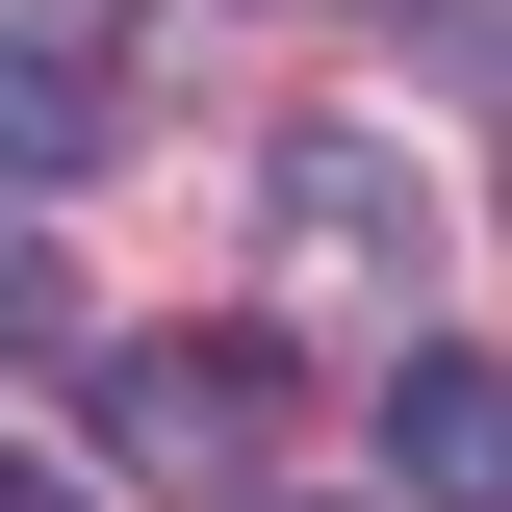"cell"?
Instances as JSON below:
<instances>
[{
  "mask_svg": "<svg viewBox=\"0 0 512 512\" xmlns=\"http://www.w3.org/2000/svg\"><path fill=\"white\" fill-rule=\"evenodd\" d=\"M384 487L410 512H512V359L410 333V359H384Z\"/></svg>",
  "mask_w": 512,
  "mask_h": 512,
  "instance_id": "obj_3",
  "label": "cell"
},
{
  "mask_svg": "<svg viewBox=\"0 0 512 512\" xmlns=\"http://www.w3.org/2000/svg\"><path fill=\"white\" fill-rule=\"evenodd\" d=\"M0 359H52V231H0Z\"/></svg>",
  "mask_w": 512,
  "mask_h": 512,
  "instance_id": "obj_5",
  "label": "cell"
},
{
  "mask_svg": "<svg viewBox=\"0 0 512 512\" xmlns=\"http://www.w3.org/2000/svg\"><path fill=\"white\" fill-rule=\"evenodd\" d=\"M282 231H333V256H384V282H410V256H436V205H410V154H384V128H282Z\"/></svg>",
  "mask_w": 512,
  "mask_h": 512,
  "instance_id": "obj_4",
  "label": "cell"
},
{
  "mask_svg": "<svg viewBox=\"0 0 512 512\" xmlns=\"http://www.w3.org/2000/svg\"><path fill=\"white\" fill-rule=\"evenodd\" d=\"M0 512H77V487H52V461H26V436H0Z\"/></svg>",
  "mask_w": 512,
  "mask_h": 512,
  "instance_id": "obj_6",
  "label": "cell"
},
{
  "mask_svg": "<svg viewBox=\"0 0 512 512\" xmlns=\"http://www.w3.org/2000/svg\"><path fill=\"white\" fill-rule=\"evenodd\" d=\"M384 512H410V487H384Z\"/></svg>",
  "mask_w": 512,
  "mask_h": 512,
  "instance_id": "obj_7",
  "label": "cell"
},
{
  "mask_svg": "<svg viewBox=\"0 0 512 512\" xmlns=\"http://www.w3.org/2000/svg\"><path fill=\"white\" fill-rule=\"evenodd\" d=\"M103 154H128V52L52 26V0H0V205L26 180H103Z\"/></svg>",
  "mask_w": 512,
  "mask_h": 512,
  "instance_id": "obj_2",
  "label": "cell"
},
{
  "mask_svg": "<svg viewBox=\"0 0 512 512\" xmlns=\"http://www.w3.org/2000/svg\"><path fill=\"white\" fill-rule=\"evenodd\" d=\"M282 410H308L282 333H128V359H103V461H128V487H231Z\"/></svg>",
  "mask_w": 512,
  "mask_h": 512,
  "instance_id": "obj_1",
  "label": "cell"
}]
</instances>
